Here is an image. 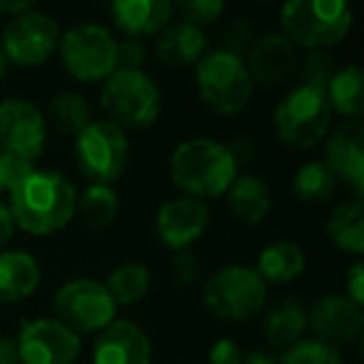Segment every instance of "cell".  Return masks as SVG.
Returning <instances> with one entry per match:
<instances>
[{"instance_id":"1","label":"cell","mask_w":364,"mask_h":364,"mask_svg":"<svg viewBox=\"0 0 364 364\" xmlns=\"http://www.w3.org/2000/svg\"><path fill=\"white\" fill-rule=\"evenodd\" d=\"M8 195L16 228L38 237L60 232L77 213V190L55 170H33Z\"/></svg>"},{"instance_id":"2","label":"cell","mask_w":364,"mask_h":364,"mask_svg":"<svg viewBox=\"0 0 364 364\" xmlns=\"http://www.w3.org/2000/svg\"><path fill=\"white\" fill-rule=\"evenodd\" d=\"M170 177L188 198L205 203L228 193L237 177V160L230 145L210 137H190L172 150Z\"/></svg>"},{"instance_id":"3","label":"cell","mask_w":364,"mask_h":364,"mask_svg":"<svg viewBox=\"0 0 364 364\" xmlns=\"http://www.w3.org/2000/svg\"><path fill=\"white\" fill-rule=\"evenodd\" d=\"M279 26L292 46L324 50L347 38L352 11L342 0H289L279 11Z\"/></svg>"},{"instance_id":"4","label":"cell","mask_w":364,"mask_h":364,"mask_svg":"<svg viewBox=\"0 0 364 364\" xmlns=\"http://www.w3.org/2000/svg\"><path fill=\"white\" fill-rule=\"evenodd\" d=\"M100 105L117 127L142 130L160 117L162 95L145 70H115L102 80Z\"/></svg>"},{"instance_id":"5","label":"cell","mask_w":364,"mask_h":364,"mask_svg":"<svg viewBox=\"0 0 364 364\" xmlns=\"http://www.w3.org/2000/svg\"><path fill=\"white\" fill-rule=\"evenodd\" d=\"M203 304L213 317L225 322H247L267 304V284L252 267L230 264L210 274L203 289Z\"/></svg>"},{"instance_id":"6","label":"cell","mask_w":364,"mask_h":364,"mask_svg":"<svg viewBox=\"0 0 364 364\" xmlns=\"http://www.w3.org/2000/svg\"><path fill=\"white\" fill-rule=\"evenodd\" d=\"M332 125V107L322 87L297 85L274 107V132L292 150L314 147Z\"/></svg>"},{"instance_id":"7","label":"cell","mask_w":364,"mask_h":364,"mask_svg":"<svg viewBox=\"0 0 364 364\" xmlns=\"http://www.w3.org/2000/svg\"><path fill=\"white\" fill-rule=\"evenodd\" d=\"M195 85L200 100L220 115L240 112L255 90L245 60L225 50L205 53L203 60L195 65Z\"/></svg>"},{"instance_id":"8","label":"cell","mask_w":364,"mask_h":364,"mask_svg":"<svg viewBox=\"0 0 364 364\" xmlns=\"http://www.w3.org/2000/svg\"><path fill=\"white\" fill-rule=\"evenodd\" d=\"M53 309L58 322L65 324L77 337L102 332L117 317L115 299L100 279L92 277H77L63 284L53 297Z\"/></svg>"},{"instance_id":"9","label":"cell","mask_w":364,"mask_h":364,"mask_svg":"<svg viewBox=\"0 0 364 364\" xmlns=\"http://www.w3.org/2000/svg\"><path fill=\"white\" fill-rule=\"evenodd\" d=\"M63 68L80 82H100L117 70V41L97 23L73 26L58 43Z\"/></svg>"},{"instance_id":"10","label":"cell","mask_w":364,"mask_h":364,"mask_svg":"<svg viewBox=\"0 0 364 364\" xmlns=\"http://www.w3.org/2000/svg\"><path fill=\"white\" fill-rule=\"evenodd\" d=\"M75 160L82 175L95 185H112L120 180L130 160L125 130L110 120H92L75 137Z\"/></svg>"},{"instance_id":"11","label":"cell","mask_w":364,"mask_h":364,"mask_svg":"<svg viewBox=\"0 0 364 364\" xmlns=\"http://www.w3.org/2000/svg\"><path fill=\"white\" fill-rule=\"evenodd\" d=\"M60 43V28L55 18L41 13L36 8L11 18L3 28V46L8 63L21 68H38L58 50Z\"/></svg>"},{"instance_id":"12","label":"cell","mask_w":364,"mask_h":364,"mask_svg":"<svg viewBox=\"0 0 364 364\" xmlns=\"http://www.w3.org/2000/svg\"><path fill=\"white\" fill-rule=\"evenodd\" d=\"M21 364H75L80 357V337L53 317L23 322L16 337Z\"/></svg>"},{"instance_id":"13","label":"cell","mask_w":364,"mask_h":364,"mask_svg":"<svg viewBox=\"0 0 364 364\" xmlns=\"http://www.w3.org/2000/svg\"><path fill=\"white\" fill-rule=\"evenodd\" d=\"M48 125L43 112L23 97L0 102V152L33 162L46 150Z\"/></svg>"},{"instance_id":"14","label":"cell","mask_w":364,"mask_h":364,"mask_svg":"<svg viewBox=\"0 0 364 364\" xmlns=\"http://www.w3.org/2000/svg\"><path fill=\"white\" fill-rule=\"evenodd\" d=\"M307 327L327 347H347L364 332V312L344 294H322L307 309Z\"/></svg>"},{"instance_id":"15","label":"cell","mask_w":364,"mask_h":364,"mask_svg":"<svg viewBox=\"0 0 364 364\" xmlns=\"http://www.w3.org/2000/svg\"><path fill=\"white\" fill-rule=\"evenodd\" d=\"M210 225V208L203 200L182 195L177 200L165 203L157 210L155 232L160 242L172 252L190 250L205 235Z\"/></svg>"},{"instance_id":"16","label":"cell","mask_w":364,"mask_h":364,"mask_svg":"<svg viewBox=\"0 0 364 364\" xmlns=\"http://www.w3.org/2000/svg\"><path fill=\"white\" fill-rule=\"evenodd\" d=\"M152 344L145 329L130 319H115L92 342V364H150Z\"/></svg>"},{"instance_id":"17","label":"cell","mask_w":364,"mask_h":364,"mask_svg":"<svg viewBox=\"0 0 364 364\" xmlns=\"http://www.w3.org/2000/svg\"><path fill=\"white\" fill-rule=\"evenodd\" d=\"M324 165L337 180H344L357 195L364 190V130L359 120L339 125L324 145Z\"/></svg>"},{"instance_id":"18","label":"cell","mask_w":364,"mask_h":364,"mask_svg":"<svg viewBox=\"0 0 364 364\" xmlns=\"http://www.w3.org/2000/svg\"><path fill=\"white\" fill-rule=\"evenodd\" d=\"M245 65H247L255 85H279L282 80H287L289 73L297 65L294 46L282 33H269L252 43Z\"/></svg>"},{"instance_id":"19","label":"cell","mask_w":364,"mask_h":364,"mask_svg":"<svg viewBox=\"0 0 364 364\" xmlns=\"http://www.w3.org/2000/svg\"><path fill=\"white\" fill-rule=\"evenodd\" d=\"M112 23L127 38L160 36L175 18V3L170 0H117L110 6Z\"/></svg>"},{"instance_id":"20","label":"cell","mask_w":364,"mask_h":364,"mask_svg":"<svg viewBox=\"0 0 364 364\" xmlns=\"http://www.w3.org/2000/svg\"><path fill=\"white\" fill-rule=\"evenodd\" d=\"M208 50V36L190 23H170L155 41V55L167 68L198 65Z\"/></svg>"},{"instance_id":"21","label":"cell","mask_w":364,"mask_h":364,"mask_svg":"<svg viewBox=\"0 0 364 364\" xmlns=\"http://www.w3.org/2000/svg\"><path fill=\"white\" fill-rule=\"evenodd\" d=\"M41 284V264L31 252H0V302H21Z\"/></svg>"},{"instance_id":"22","label":"cell","mask_w":364,"mask_h":364,"mask_svg":"<svg viewBox=\"0 0 364 364\" xmlns=\"http://www.w3.org/2000/svg\"><path fill=\"white\" fill-rule=\"evenodd\" d=\"M225 195L230 215L242 225H259L272 210V193L257 175H237Z\"/></svg>"},{"instance_id":"23","label":"cell","mask_w":364,"mask_h":364,"mask_svg":"<svg viewBox=\"0 0 364 364\" xmlns=\"http://www.w3.org/2000/svg\"><path fill=\"white\" fill-rule=\"evenodd\" d=\"M262 332L272 347H292L307 332V307L294 297L282 299L267 309L262 319Z\"/></svg>"},{"instance_id":"24","label":"cell","mask_w":364,"mask_h":364,"mask_svg":"<svg viewBox=\"0 0 364 364\" xmlns=\"http://www.w3.org/2000/svg\"><path fill=\"white\" fill-rule=\"evenodd\" d=\"M304 264H307V257L297 242L277 240L257 255L255 272L264 279V284H289L304 272Z\"/></svg>"},{"instance_id":"25","label":"cell","mask_w":364,"mask_h":364,"mask_svg":"<svg viewBox=\"0 0 364 364\" xmlns=\"http://www.w3.org/2000/svg\"><path fill=\"white\" fill-rule=\"evenodd\" d=\"M327 237L337 250L349 255H362L364 250V205L362 200L342 203L332 210L327 220Z\"/></svg>"},{"instance_id":"26","label":"cell","mask_w":364,"mask_h":364,"mask_svg":"<svg viewBox=\"0 0 364 364\" xmlns=\"http://www.w3.org/2000/svg\"><path fill=\"white\" fill-rule=\"evenodd\" d=\"M364 75L357 65H349L344 70H334V75L329 77L327 87H324V95L332 107V112H339L344 117H352L357 120L362 115L364 107Z\"/></svg>"},{"instance_id":"27","label":"cell","mask_w":364,"mask_h":364,"mask_svg":"<svg viewBox=\"0 0 364 364\" xmlns=\"http://www.w3.org/2000/svg\"><path fill=\"white\" fill-rule=\"evenodd\" d=\"M150 269L140 262H122L107 274V279L102 284L107 287L110 297L115 299L117 307H130L137 304L140 299H145V294L150 292Z\"/></svg>"},{"instance_id":"28","label":"cell","mask_w":364,"mask_h":364,"mask_svg":"<svg viewBox=\"0 0 364 364\" xmlns=\"http://www.w3.org/2000/svg\"><path fill=\"white\" fill-rule=\"evenodd\" d=\"M292 193L297 200L309 205H317L329 200L337 193V177L329 172V167L322 160L304 162L292 180Z\"/></svg>"},{"instance_id":"29","label":"cell","mask_w":364,"mask_h":364,"mask_svg":"<svg viewBox=\"0 0 364 364\" xmlns=\"http://www.w3.org/2000/svg\"><path fill=\"white\" fill-rule=\"evenodd\" d=\"M117 210H120V200H117V193L110 185H95L92 182L90 188H85V193L77 195V213L82 215L85 225L95 230L112 225V220L117 218Z\"/></svg>"},{"instance_id":"30","label":"cell","mask_w":364,"mask_h":364,"mask_svg":"<svg viewBox=\"0 0 364 364\" xmlns=\"http://www.w3.org/2000/svg\"><path fill=\"white\" fill-rule=\"evenodd\" d=\"M50 120L65 135H80L87 125L92 122L90 102L80 95V92H58L50 102Z\"/></svg>"},{"instance_id":"31","label":"cell","mask_w":364,"mask_h":364,"mask_svg":"<svg viewBox=\"0 0 364 364\" xmlns=\"http://www.w3.org/2000/svg\"><path fill=\"white\" fill-rule=\"evenodd\" d=\"M277 364H344L337 349L327 347L319 339H299L297 344L287 347Z\"/></svg>"},{"instance_id":"32","label":"cell","mask_w":364,"mask_h":364,"mask_svg":"<svg viewBox=\"0 0 364 364\" xmlns=\"http://www.w3.org/2000/svg\"><path fill=\"white\" fill-rule=\"evenodd\" d=\"M299 73V85H309V87H327L329 77L334 75V60L329 53L324 50H309L304 55V60L297 68Z\"/></svg>"},{"instance_id":"33","label":"cell","mask_w":364,"mask_h":364,"mask_svg":"<svg viewBox=\"0 0 364 364\" xmlns=\"http://www.w3.org/2000/svg\"><path fill=\"white\" fill-rule=\"evenodd\" d=\"M175 13H180L182 23H190V26L203 31L205 26H213L223 16L225 3H220V0H188V3H177Z\"/></svg>"},{"instance_id":"34","label":"cell","mask_w":364,"mask_h":364,"mask_svg":"<svg viewBox=\"0 0 364 364\" xmlns=\"http://www.w3.org/2000/svg\"><path fill=\"white\" fill-rule=\"evenodd\" d=\"M257 41L255 38V28L247 18H235L232 23H228L223 31V48L220 50L230 53V55L242 58L245 53H250L252 43Z\"/></svg>"},{"instance_id":"35","label":"cell","mask_w":364,"mask_h":364,"mask_svg":"<svg viewBox=\"0 0 364 364\" xmlns=\"http://www.w3.org/2000/svg\"><path fill=\"white\" fill-rule=\"evenodd\" d=\"M36 170L33 162L21 160V157H13L8 152H0V195L11 193L23 177H28Z\"/></svg>"},{"instance_id":"36","label":"cell","mask_w":364,"mask_h":364,"mask_svg":"<svg viewBox=\"0 0 364 364\" xmlns=\"http://www.w3.org/2000/svg\"><path fill=\"white\" fill-rule=\"evenodd\" d=\"M147 60V48L137 38H125V41H117V70H142Z\"/></svg>"},{"instance_id":"37","label":"cell","mask_w":364,"mask_h":364,"mask_svg":"<svg viewBox=\"0 0 364 364\" xmlns=\"http://www.w3.org/2000/svg\"><path fill=\"white\" fill-rule=\"evenodd\" d=\"M172 277H175L177 284H190L200 277V262L190 250H182V252H175V259H172Z\"/></svg>"},{"instance_id":"38","label":"cell","mask_w":364,"mask_h":364,"mask_svg":"<svg viewBox=\"0 0 364 364\" xmlns=\"http://www.w3.org/2000/svg\"><path fill=\"white\" fill-rule=\"evenodd\" d=\"M208 362L210 364H240L242 362V347H240L235 339L223 337L210 347Z\"/></svg>"},{"instance_id":"39","label":"cell","mask_w":364,"mask_h":364,"mask_svg":"<svg viewBox=\"0 0 364 364\" xmlns=\"http://www.w3.org/2000/svg\"><path fill=\"white\" fill-rule=\"evenodd\" d=\"M347 299H352L354 304L362 307L364 302V269H362V262H354L347 272Z\"/></svg>"},{"instance_id":"40","label":"cell","mask_w":364,"mask_h":364,"mask_svg":"<svg viewBox=\"0 0 364 364\" xmlns=\"http://www.w3.org/2000/svg\"><path fill=\"white\" fill-rule=\"evenodd\" d=\"M13 232H16V223L11 218V210H8V205L0 203V250L11 242Z\"/></svg>"},{"instance_id":"41","label":"cell","mask_w":364,"mask_h":364,"mask_svg":"<svg viewBox=\"0 0 364 364\" xmlns=\"http://www.w3.org/2000/svg\"><path fill=\"white\" fill-rule=\"evenodd\" d=\"M0 364H21L16 337H0Z\"/></svg>"},{"instance_id":"42","label":"cell","mask_w":364,"mask_h":364,"mask_svg":"<svg viewBox=\"0 0 364 364\" xmlns=\"http://www.w3.org/2000/svg\"><path fill=\"white\" fill-rule=\"evenodd\" d=\"M33 8V0H16V3H0V16H8V18H16L21 13L31 11Z\"/></svg>"},{"instance_id":"43","label":"cell","mask_w":364,"mask_h":364,"mask_svg":"<svg viewBox=\"0 0 364 364\" xmlns=\"http://www.w3.org/2000/svg\"><path fill=\"white\" fill-rule=\"evenodd\" d=\"M240 364H277V357L269 352H262V349H255V352L242 354V362Z\"/></svg>"},{"instance_id":"44","label":"cell","mask_w":364,"mask_h":364,"mask_svg":"<svg viewBox=\"0 0 364 364\" xmlns=\"http://www.w3.org/2000/svg\"><path fill=\"white\" fill-rule=\"evenodd\" d=\"M8 68H11V63H8V58H6V53L0 50V80L6 77V73H8Z\"/></svg>"}]
</instances>
